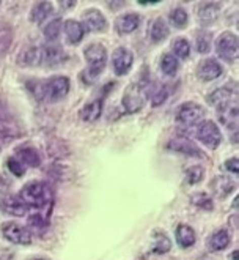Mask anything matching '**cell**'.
Segmentation results:
<instances>
[{
	"label": "cell",
	"instance_id": "cell-1",
	"mask_svg": "<svg viewBox=\"0 0 239 260\" xmlns=\"http://www.w3.org/2000/svg\"><path fill=\"white\" fill-rule=\"evenodd\" d=\"M32 93L38 100L46 101H60L69 91V79L65 76H54L48 81H35L33 85H28Z\"/></svg>",
	"mask_w": 239,
	"mask_h": 260
},
{
	"label": "cell",
	"instance_id": "cell-2",
	"mask_svg": "<svg viewBox=\"0 0 239 260\" xmlns=\"http://www.w3.org/2000/svg\"><path fill=\"white\" fill-rule=\"evenodd\" d=\"M21 201L27 207H33L36 210H43L49 207L52 201V191L46 185V183L41 181H30L21 189Z\"/></svg>",
	"mask_w": 239,
	"mask_h": 260
},
{
	"label": "cell",
	"instance_id": "cell-3",
	"mask_svg": "<svg viewBox=\"0 0 239 260\" xmlns=\"http://www.w3.org/2000/svg\"><path fill=\"white\" fill-rule=\"evenodd\" d=\"M84 55H85V60H87L85 78H87V84H90L104 71V68H106V65H107V51H106V48H104L102 44L92 43V44L85 48Z\"/></svg>",
	"mask_w": 239,
	"mask_h": 260
},
{
	"label": "cell",
	"instance_id": "cell-4",
	"mask_svg": "<svg viewBox=\"0 0 239 260\" xmlns=\"http://www.w3.org/2000/svg\"><path fill=\"white\" fill-rule=\"evenodd\" d=\"M145 100H146V85L142 81H137L129 84L128 88L125 90L123 106L128 112H137L143 108Z\"/></svg>",
	"mask_w": 239,
	"mask_h": 260
},
{
	"label": "cell",
	"instance_id": "cell-5",
	"mask_svg": "<svg viewBox=\"0 0 239 260\" xmlns=\"http://www.w3.org/2000/svg\"><path fill=\"white\" fill-rule=\"evenodd\" d=\"M197 139L205 144L209 148H217L222 142V133L219 129V126L216 125V121L213 120H205L198 125L197 128Z\"/></svg>",
	"mask_w": 239,
	"mask_h": 260
},
{
	"label": "cell",
	"instance_id": "cell-6",
	"mask_svg": "<svg viewBox=\"0 0 239 260\" xmlns=\"http://www.w3.org/2000/svg\"><path fill=\"white\" fill-rule=\"evenodd\" d=\"M203 118H205V109L197 103H184L176 114L178 123H181L184 126L200 125Z\"/></svg>",
	"mask_w": 239,
	"mask_h": 260
},
{
	"label": "cell",
	"instance_id": "cell-7",
	"mask_svg": "<svg viewBox=\"0 0 239 260\" xmlns=\"http://www.w3.org/2000/svg\"><path fill=\"white\" fill-rule=\"evenodd\" d=\"M216 52L225 62H234L237 57V37L231 32L222 34L216 41Z\"/></svg>",
	"mask_w": 239,
	"mask_h": 260
},
{
	"label": "cell",
	"instance_id": "cell-8",
	"mask_svg": "<svg viewBox=\"0 0 239 260\" xmlns=\"http://www.w3.org/2000/svg\"><path fill=\"white\" fill-rule=\"evenodd\" d=\"M2 235L5 240L14 244H30L32 243V232L27 227L16 222H5L2 225Z\"/></svg>",
	"mask_w": 239,
	"mask_h": 260
},
{
	"label": "cell",
	"instance_id": "cell-9",
	"mask_svg": "<svg viewBox=\"0 0 239 260\" xmlns=\"http://www.w3.org/2000/svg\"><path fill=\"white\" fill-rule=\"evenodd\" d=\"M134 62V55L126 48H116L112 54V65L118 76H125L129 73Z\"/></svg>",
	"mask_w": 239,
	"mask_h": 260
},
{
	"label": "cell",
	"instance_id": "cell-10",
	"mask_svg": "<svg viewBox=\"0 0 239 260\" xmlns=\"http://www.w3.org/2000/svg\"><path fill=\"white\" fill-rule=\"evenodd\" d=\"M0 210L13 216H24L27 213V205L21 201L19 196L5 194L0 197Z\"/></svg>",
	"mask_w": 239,
	"mask_h": 260
},
{
	"label": "cell",
	"instance_id": "cell-11",
	"mask_svg": "<svg viewBox=\"0 0 239 260\" xmlns=\"http://www.w3.org/2000/svg\"><path fill=\"white\" fill-rule=\"evenodd\" d=\"M41 52V65L43 67H55L65 60V52L62 46L58 44H46L39 48Z\"/></svg>",
	"mask_w": 239,
	"mask_h": 260
},
{
	"label": "cell",
	"instance_id": "cell-12",
	"mask_svg": "<svg viewBox=\"0 0 239 260\" xmlns=\"http://www.w3.org/2000/svg\"><path fill=\"white\" fill-rule=\"evenodd\" d=\"M222 71L223 70H222L220 63L217 62L216 58H205L197 68V76H198V79L208 82V81L217 79L219 76L222 74Z\"/></svg>",
	"mask_w": 239,
	"mask_h": 260
},
{
	"label": "cell",
	"instance_id": "cell-13",
	"mask_svg": "<svg viewBox=\"0 0 239 260\" xmlns=\"http://www.w3.org/2000/svg\"><path fill=\"white\" fill-rule=\"evenodd\" d=\"M169 148L175 150V151H179V153H184V155H187V156L205 158V153L195 144H192L189 139H186V137H176V139L170 141Z\"/></svg>",
	"mask_w": 239,
	"mask_h": 260
},
{
	"label": "cell",
	"instance_id": "cell-14",
	"mask_svg": "<svg viewBox=\"0 0 239 260\" xmlns=\"http://www.w3.org/2000/svg\"><path fill=\"white\" fill-rule=\"evenodd\" d=\"M234 188H236L234 180L227 175H219V177L213 178V181H211V191L219 199H225L228 194L233 192Z\"/></svg>",
	"mask_w": 239,
	"mask_h": 260
},
{
	"label": "cell",
	"instance_id": "cell-15",
	"mask_svg": "<svg viewBox=\"0 0 239 260\" xmlns=\"http://www.w3.org/2000/svg\"><path fill=\"white\" fill-rule=\"evenodd\" d=\"M84 22L93 32H104L107 28V21L99 10H87L84 13Z\"/></svg>",
	"mask_w": 239,
	"mask_h": 260
},
{
	"label": "cell",
	"instance_id": "cell-16",
	"mask_svg": "<svg viewBox=\"0 0 239 260\" xmlns=\"http://www.w3.org/2000/svg\"><path fill=\"white\" fill-rule=\"evenodd\" d=\"M220 13V5L219 4H202L197 10V16L202 25H211L216 22Z\"/></svg>",
	"mask_w": 239,
	"mask_h": 260
},
{
	"label": "cell",
	"instance_id": "cell-17",
	"mask_svg": "<svg viewBox=\"0 0 239 260\" xmlns=\"http://www.w3.org/2000/svg\"><path fill=\"white\" fill-rule=\"evenodd\" d=\"M18 63L21 67H39L41 65V52L38 46H28L22 52H19Z\"/></svg>",
	"mask_w": 239,
	"mask_h": 260
},
{
	"label": "cell",
	"instance_id": "cell-18",
	"mask_svg": "<svg viewBox=\"0 0 239 260\" xmlns=\"http://www.w3.org/2000/svg\"><path fill=\"white\" fill-rule=\"evenodd\" d=\"M116 25V30L120 34H131L134 32L139 25H140V16L137 13H128V14H123V16H120L115 22Z\"/></svg>",
	"mask_w": 239,
	"mask_h": 260
},
{
	"label": "cell",
	"instance_id": "cell-19",
	"mask_svg": "<svg viewBox=\"0 0 239 260\" xmlns=\"http://www.w3.org/2000/svg\"><path fill=\"white\" fill-rule=\"evenodd\" d=\"M175 237H176L178 244H179V246H183V248L192 246V244L195 243V240H197L195 232H193V229L189 227V225H186V224L178 225L176 232H175Z\"/></svg>",
	"mask_w": 239,
	"mask_h": 260
},
{
	"label": "cell",
	"instance_id": "cell-20",
	"mask_svg": "<svg viewBox=\"0 0 239 260\" xmlns=\"http://www.w3.org/2000/svg\"><path fill=\"white\" fill-rule=\"evenodd\" d=\"M65 34H66V40L71 44H77L82 41V38L85 35V28L77 21H68V22H65Z\"/></svg>",
	"mask_w": 239,
	"mask_h": 260
},
{
	"label": "cell",
	"instance_id": "cell-21",
	"mask_svg": "<svg viewBox=\"0 0 239 260\" xmlns=\"http://www.w3.org/2000/svg\"><path fill=\"white\" fill-rule=\"evenodd\" d=\"M52 14V4L51 2H39L30 11V21L35 24H41Z\"/></svg>",
	"mask_w": 239,
	"mask_h": 260
},
{
	"label": "cell",
	"instance_id": "cell-22",
	"mask_svg": "<svg viewBox=\"0 0 239 260\" xmlns=\"http://www.w3.org/2000/svg\"><path fill=\"white\" fill-rule=\"evenodd\" d=\"M18 159L30 167H38L41 164V158H39V153L32 148V147H22V148H18Z\"/></svg>",
	"mask_w": 239,
	"mask_h": 260
},
{
	"label": "cell",
	"instance_id": "cell-23",
	"mask_svg": "<svg viewBox=\"0 0 239 260\" xmlns=\"http://www.w3.org/2000/svg\"><path fill=\"white\" fill-rule=\"evenodd\" d=\"M230 244V235L227 231H216L208 240V248L211 251H223Z\"/></svg>",
	"mask_w": 239,
	"mask_h": 260
},
{
	"label": "cell",
	"instance_id": "cell-24",
	"mask_svg": "<svg viewBox=\"0 0 239 260\" xmlns=\"http://www.w3.org/2000/svg\"><path fill=\"white\" fill-rule=\"evenodd\" d=\"M231 96L233 93L228 90V88H217L214 90L213 93H209L208 95V103L209 104H213L214 108H222V106H225V104H230L231 103Z\"/></svg>",
	"mask_w": 239,
	"mask_h": 260
},
{
	"label": "cell",
	"instance_id": "cell-25",
	"mask_svg": "<svg viewBox=\"0 0 239 260\" xmlns=\"http://www.w3.org/2000/svg\"><path fill=\"white\" fill-rule=\"evenodd\" d=\"M102 114V100H95L88 103L85 108L81 111V118L85 121H96Z\"/></svg>",
	"mask_w": 239,
	"mask_h": 260
},
{
	"label": "cell",
	"instance_id": "cell-26",
	"mask_svg": "<svg viewBox=\"0 0 239 260\" xmlns=\"http://www.w3.org/2000/svg\"><path fill=\"white\" fill-rule=\"evenodd\" d=\"M149 35H151V40L159 43L162 40H166L167 35H169V27L166 24L162 18H157L153 24H151V28H149Z\"/></svg>",
	"mask_w": 239,
	"mask_h": 260
},
{
	"label": "cell",
	"instance_id": "cell-27",
	"mask_svg": "<svg viewBox=\"0 0 239 260\" xmlns=\"http://www.w3.org/2000/svg\"><path fill=\"white\" fill-rule=\"evenodd\" d=\"M172 248V241L170 238L164 234V232H156L153 237V251L156 254H164Z\"/></svg>",
	"mask_w": 239,
	"mask_h": 260
},
{
	"label": "cell",
	"instance_id": "cell-28",
	"mask_svg": "<svg viewBox=\"0 0 239 260\" xmlns=\"http://www.w3.org/2000/svg\"><path fill=\"white\" fill-rule=\"evenodd\" d=\"M179 68V62L178 58L173 55V54H164L162 55V60H161V70L164 74L167 76H173Z\"/></svg>",
	"mask_w": 239,
	"mask_h": 260
},
{
	"label": "cell",
	"instance_id": "cell-29",
	"mask_svg": "<svg viewBox=\"0 0 239 260\" xmlns=\"http://www.w3.org/2000/svg\"><path fill=\"white\" fill-rule=\"evenodd\" d=\"M60 27H62V19H60V18H55V19L49 21L46 24V27H44V32H43L44 38L49 40V41L57 40L58 35H60Z\"/></svg>",
	"mask_w": 239,
	"mask_h": 260
},
{
	"label": "cell",
	"instance_id": "cell-30",
	"mask_svg": "<svg viewBox=\"0 0 239 260\" xmlns=\"http://www.w3.org/2000/svg\"><path fill=\"white\" fill-rule=\"evenodd\" d=\"M170 22L173 27L176 28H184L189 22V16L187 13L183 10V8H175L172 13H170Z\"/></svg>",
	"mask_w": 239,
	"mask_h": 260
},
{
	"label": "cell",
	"instance_id": "cell-31",
	"mask_svg": "<svg viewBox=\"0 0 239 260\" xmlns=\"http://www.w3.org/2000/svg\"><path fill=\"white\" fill-rule=\"evenodd\" d=\"M190 201H192L193 205H197V207H200V208H203V210H213V207H214L213 199L209 197L208 194H205V192L192 194Z\"/></svg>",
	"mask_w": 239,
	"mask_h": 260
},
{
	"label": "cell",
	"instance_id": "cell-32",
	"mask_svg": "<svg viewBox=\"0 0 239 260\" xmlns=\"http://www.w3.org/2000/svg\"><path fill=\"white\" fill-rule=\"evenodd\" d=\"M203 177H205V169L202 166H192L186 172V181L189 185H197V183L203 180Z\"/></svg>",
	"mask_w": 239,
	"mask_h": 260
},
{
	"label": "cell",
	"instance_id": "cell-33",
	"mask_svg": "<svg viewBox=\"0 0 239 260\" xmlns=\"http://www.w3.org/2000/svg\"><path fill=\"white\" fill-rule=\"evenodd\" d=\"M173 51L179 58H187L190 54V44L186 38H178L173 43Z\"/></svg>",
	"mask_w": 239,
	"mask_h": 260
},
{
	"label": "cell",
	"instance_id": "cell-34",
	"mask_svg": "<svg viewBox=\"0 0 239 260\" xmlns=\"http://www.w3.org/2000/svg\"><path fill=\"white\" fill-rule=\"evenodd\" d=\"M209 49H211V34L200 32L197 35V51L202 54H206Z\"/></svg>",
	"mask_w": 239,
	"mask_h": 260
},
{
	"label": "cell",
	"instance_id": "cell-35",
	"mask_svg": "<svg viewBox=\"0 0 239 260\" xmlns=\"http://www.w3.org/2000/svg\"><path fill=\"white\" fill-rule=\"evenodd\" d=\"M167 98H169V90H167V87L159 85V87L153 91V95H151V104L156 108V106H161Z\"/></svg>",
	"mask_w": 239,
	"mask_h": 260
},
{
	"label": "cell",
	"instance_id": "cell-36",
	"mask_svg": "<svg viewBox=\"0 0 239 260\" xmlns=\"http://www.w3.org/2000/svg\"><path fill=\"white\" fill-rule=\"evenodd\" d=\"M7 166H8V171L13 174V175H16V177H22L24 175V166H22V162L16 158V156H13V158H10L8 159V162H7Z\"/></svg>",
	"mask_w": 239,
	"mask_h": 260
},
{
	"label": "cell",
	"instance_id": "cell-37",
	"mask_svg": "<svg viewBox=\"0 0 239 260\" xmlns=\"http://www.w3.org/2000/svg\"><path fill=\"white\" fill-rule=\"evenodd\" d=\"M11 43V32L8 27H0V54L5 52L10 48Z\"/></svg>",
	"mask_w": 239,
	"mask_h": 260
},
{
	"label": "cell",
	"instance_id": "cell-38",
	"mask_svg": "<svg viewBox=\"0 0 239 260\" xmlns=\"http://www.w3.org/2000/svg\"><path fill=\"white\" fill-rule=\"evenodd\" d=\"M225 169L230 171V172L237 174V171H239V161H237V158H230V159L225 162Z\"/></svg>",
	"mask_w": 239,
	"mask_h": 260
},
{
	"label": "cell",
	"instance_id": "cell-39",
	"mask_svg": "<svg viewBox=\"0 0 239 260\" xmlns=\"http://www.w3.org/2000/svg\"><path fill=\"white\" fill-rule=\"evenodd\" d=\"M236 257H237V251H234V252L231 254V260H237Z\"/></svg>",
	"mask_w": 239,
	"mask_h": 260
},
{
	"label": "cell",
	"instance_id": "cell-40",
	"mask_svg": "<svg viewBox=\"0 0 239 260\" xmlns=\"http://www.w3.org/2000/svg\"><path fill=\"white\" fill-rule=\"evenodd\" d=\"M28 260H48V258H44V257H35V258H28Z\"/></svg>",
	"mask_w": 239,
	"mask_h": 260
},
{
	"label": "cell",
	"instance_id": "cell-41",
	"mask_svg": "<svg viewBox=\"0 0 239 260\" xmlns=\"http://www.w3.org/2000/svg\"><path fill=\"white\" fill-rule=\"evenodd\" d=\"M0 183H2V178H0Z\"/></svg>",
	"mask_w": 239,
	"mask_h": 260
}]
</instances>
